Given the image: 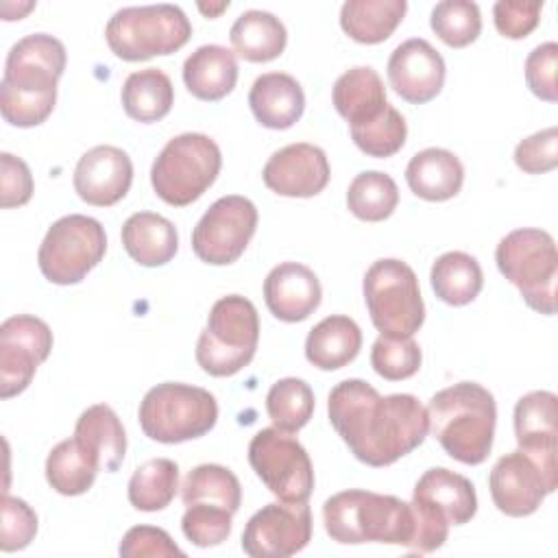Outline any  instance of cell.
I'll return each instance as SVG.
<instances>
[{"label":"cell","instance_id":"6da1fadb","mask_svg":"<svg viewBox=\"0 0 558 558\" xmlns=\"http://www.w3.org/2000/svg\"><path fill=\"white\" fill-rule=\"evenodd\" d=\"M329 423L368 466H388L423 445L429 432L427 408L414 395L381 397L364 379L336 384L327 399Z\"/></svg>","mask_w":558,"mask_h":558},{"label":"cell","instance_id":"7a4b0ae2","mask_svg":"<svg viewBox=\"0 0 558 558\" xmlns=\"http://www.w3.org/2000/svg\"><path fill=\"white\" fill-rule=\"evenodd\" d=\"M65 59V46L48 33L26 35L11 46L0 83L4 122L28 129L48 120Z\"/></svg>","mask_w":558,"mask_h":558},{"label":"cell","instance_id":"3957f363","mask_svg":"<svg viewBox=\"0 0 558 558\" xmlns=\"http://www.w3.org/2000/svg\"><path fill=\"white\" fill-rule=\"evenodd\" d=\"M429 432L440 447L462 464H482L495 438L497 405L490 390L477 381H458L432 395Z\"/></svg>","mask_w":558,"mask_h":558},{"label":"cell","instance_id":"277c9868","mask_svg":"<svg viewBox=\"0 0 558 558\" xmlns=\"http://www.w3.org/2000/svg\"><path fill=\"white\" fill-rule=\"evenodd\" d=\"M323 521L331 541L342 545L386 543L410 547L414 538L412 504L362 488L331 495L323 504Z\"/></svg>","mask_w":558,"mask_h":558},{"label":"cell","instance_id":"5b68a950","mask_svg":"<svg viewBox=\"0 0 558 558\" xmlns=\"http://www.w3.org/2000/svg\"><path fill=\"white\" fill-rule=\"evenodd\" d=\"M259 342V316L242 294L218 299L196 342V362L211 377H231L251 364Z\"/></svg>","mask_w":558,"mask_h":558},{"label":"cell","instance_id":"8992f818","mask_svg":"<svg viewBox=\"0 0 558 558\" xmlns=\"http://www.w3.org/2000/svg\"><path fill=\"white\" fill-rule=\"evenodd\" d=\"M495 262L527 307L547 316L556 314L558 251L551 233L534 227L514 229L499 240Z\"/></svg>","mask_w":558,"mask_h":558},{"label":"cell","instance_id":"52a82bcc","mask_svg":"<svg viewBox=\"0 0 558 558\" xmlns=\"http://www.w3.org/2000/svg\"><path fill=\"white\" fill-rule=\"evenodd\" d=\"M222 155L205 133H181L161 148L150 168L155 194L172 205L185 207L198 201L218 179Z\"/></svg>","mask_w":558,"mask_h":558},{"label":"cell","instance_id":"ba28073f","mask_svg":"<svg viewBox=\"0 0 558 558\" xmlns=\"http://www.w3.org/2000/svg\"><path fill=\"white\" fill-rule=\"evenodd\" d=\"M137 418L150 440L174 445L201 438L214 429L218 403L216 397L201 386L163 381L144 395Z\"/></svg>","mask_w":558,"mask_h":558},{"label":"cell","instance_id":"9c48e42d","mask_svg":"<svg viewBox=\"0 0 558 558\" xmlns=\"http://www.w3.org/2000/svg\"><path fill=\"white\" fill-rule=\"evenodd\" d=\"M192 37V24L177 4H144L118 9L107 26L105 39L122 61H146L172 54Z\"/></svg>","mask_w":558,"mask_h":558},{"label":"cell","instance_id":"30bf717a","mask_svg":"<svg viewBox=\"0 0 558 558\" xmlns=\"http://www.w3.org/2000/svg\"><path fill=\"white\" fill-rule=\"evenodd\" d=\"M364 301L375 329L384 336H414L425 320L416 272L410 264L386 257L368 266L364 281Z\"/></svg>","mask_w":558,"mask_h":558},{"label":"cell","instance_id":"8fae6325","mask_svg":"<svg viewBox=\"0 0 558 558\" xmlns=\"http://www.w3.org/2000/svg\"><path fill=\"white\" fill-rule=\"evenodd\" d=\"M105 251V227L92 216L70 214L48 227L37 251V264L50 283L72 286L100 264Z\"/></svg>","mask_w":558,"mask_h":558},{"label":"cell","instance_id":"7c38bea8","mask_svg":"<svg viewBox=\"0 0 558 558\" xmlns=\"http://www.w3.org/2000/svg\"><path fill=\"white\" fill-rule=\"evenodd\" d=\"M248 462L264 486L281 501H307L314 490V469L305 447L290 434L266 427L248 442Z\"/></svg>","mask_w":558,"mask_h":558},{"label":"cell","instance_id":"4fadbf2b","mask_svg":"<svg viewBox=\"0 0 558 558\" xmlns=\"http://www.w3.org/2000/svg\"><path fill=\"white\" fill-rule=\"evenodd\" d=\"M257 207L240 194H229L209 205L192 231L194 255L211 266L240 259L257 229Z\"/></svg>","mask_w":558,"mask_h":558},{"label":"cell","instance_id":"5bb4252c","mask_svg":"<svg viewBox=\"0 0 558 558\" xmlns=\"http://www.w3.org/2000/svg\"><path fill=\"white\" fill-rule=\"evenodd\" d=\"M52 331L48 323L31 314H17L0 325V397L24 392L37 366L50 355Z\"/></svg>","mask_w":558,"mask_h":558},{"label":"cell","instance_id":"9a60e30c","mask_svg":"<svg viewBox=\"0 0 558 558\" xmlns=\"http://www.w3.org/2000/svg\"><path fill=\"white\" fill-rule=\"evenodd\" d=\"M312 538V510L307 501H272L244 525L242 549L251 558H288Z\"/></svg>","mask_w":558,"mask_h":558},{"label":"cell","instance_id":"2e32d148","mask_svg":"<svg viewBox=\"0 0 558 558\" xmlns=\"http://www.w3.org/2000/svg\"><path fill=\"white\" fill-rule=\"evenodd\" d=\"M514 436L551 486H558V397L549 390H532L514 405Z\"/></svg>","mask_w":558,"mask_h":558},{"label":"cell","instance_id":"e0dca14e","mask_svg":"<svg viewBox=\"0 0 558 558\" xmlns=\"http://www.w3.org/2000/svg\"><path fill=\"white\" fill-rule=\"evenodd\" d=\"M488 488L493 504L506 517L534 514L543 499L556 490L538 464L521 449L510 451L495 462L488 475Z\"/></svg>","mask_w":558,"mask_h":558},{"label":"cell","instance_id":"ac0fdd59","mask_svg":"<svg viewBox=\"0 0 558 558\" xmlns=\"http://www.w3.org/2000/svg\"><path fill=\"white\" fill-rule=\"evenodd\" d=\"M390 87L412 105L434 100L445 85V59L423 37H412L399 44L388 59Z\"/></svg>","mask_w":558,"mask_h":558},{"label":"cell","instance_id":"d6986e66","mask_svg":"<svg viewBox=\"0 0 558 558\" xmlns=\"http://www.w3.org/2000/svg\"><path fill=\"white\" fill-rule=\"evenodd\" d=\"M329 174L325 150L307 142L288 144L275 150L262 170L266 187L290 198H310L320 194L329 183Z\"/></svg>","mask_w":558,"mask_h":558},{"label":"cell","instance_id":"ffe728a7","mask_svg":"<svg viewBox=\"0 0 558 558\" xmlns=\"http://www.w3.org/2000/svg\"><path fill=\"white\" fill-rule=\"evenodd\" d=\"M133 183V161L118 146H94L74 168V192L94 207H111L126 196Z\"/></svg>","mask_w":558,"mask_h":558},{"label":"cell","instance_id":"44dd1931","mask_svg":"<svg viewBox=\"0 0 558 558\" xmlns=\"http://www.w3.org/2000/svg\"><path fill=\"white\" fill-rule=\"evenodd\" d=\"M320 281L312 268L299 262L275 266L264 279V301L270 314L283 323H301L320 305Z\"/></svg>","mask_w":558,"mask_h":558},{"label":"cell","instance_id":"7402d4cb","mask_svg":"<svg viewBox=\"0 0 558 558\" xmlns=\"http://www.w3.org/2000/svg\"><path fill=\"white\" fill-rule=\"evenodd\" d=\"M412 501L445 517L449 525H464L477 512V495L471 480L445 466L427 469L418 477Z\"/></svg>","mask_w":558,"mask_h":558},{"label":"cell","instance_id":"603a6c76","mask_svg":"<svg viewBox=\"0 0 558 558\" xmlns=\"http://www.w3.org/2000/svg\"><path fill=\"white\" fill-rule=\"evenodd\" d=\"M248 107L262 126L283 131L301 120L305 111V94L294 76L286 72H266L253 81Z\"/></svg>","mask_w":558,"mask_h":558},{"label":"cell","instance_id":"cb8c5ba5","mask_svg":"<svg viewBox=\"0 0 558 558\" xmlns=\"http://www.w3.org/2000/svg\"><path fill=\"white\" fill-rule=\"evenodd\" d=\"M331 102L349 129L377 120L390 105L384 81L371 65H355L340 74L331 89Z\"/></svg>","mask_w":558,"mask_h":558},{"label":"cell","instance_id":"d4e9b609","mask_svg":"<svg viewBox=\"0 0 558 558\" xmlns=\"http://www.w3.org/2000/svg\"><path fill=\"white\" fill-rule=\"evenodd\" d=\"M183 83L198 100H222L238 83L235 52L218 44L196 48L183 63Z\"/></svg>","mask_w":558,"mask_h":558},{"label":"cell","instance_id":"484cf974","mask_svg":"<svg viewBox=\"0 0 558 558\" xmlns=\"http://www.w3.org/2000/svg\"><path fill=\"white\" fill-rule=\"evenodd\" d=\"M405 181L412 194L423 201H449L464 183V166L451 150L432 146L412 155L405 166Z\"/></svg>","mask_w":558,"mask_h":558},{"label":"cell","instance_id":"4316f807","mask_svg":"<svg viewBox=\"0 0 558 558\" xmlns=\"http://www.w3.org/2000/svg\"><path fill=\"white\" fill-rule=\"evenodd\" d=\"M122 246L133 262L146 268L168 264L179 248L174 225L155 211H135L122 225Z\"/></svg>","mask_w":558,"mask_h":558},{"label":"cell","instance_id":"83f0119b","mask_svg":"<svg viewBox=\"0 0 558 558\" xmlns=\"http://www.w3.org/2000/svg\"><path fill=\"white\" fill-rule=\"evenodd\" d=\"M362 349V329L349 316L333 314L314 325L305 338V357L320 371H338Z\"/></svg>","mask_w":558,"mask_h":558},{"label":"cell","instance_id":"f1b7e54d","mask_svg":"<svg viewBox=\"0 0 558 558\" xmlns=\"http://www.w3.org/2000/svg\"><path fill=\"white\" fill-rule=\"evenodd\" d=\"M74 438L100 462L102 471H118L126 453V432L107 403L89 405L74 425Z\"/></svg>","mask_w":558,"mask_h":558},{"label":"cell","instance_id":"f546056e","mask_svg":"<svg viewBox=\"0 0 558 558\" xmlns=\"http://www.w3.org/2000/svg\"><path fill=\"white\" fill-rule=\"evenodd\" d=\"M229 39L233 52L251 63H266L277 59L288 44V31L283 22L259 9L244 11L231 26Z\"/></svg>","mask_w":558,"mask_h":558},{"label":"cell","instance_id":"4dcf8cb0","mask_svg":"<svg viewBox=\"0 0 558 558\" xmlns=\"http://www.w3.org/2000/svg\"><path fill=\"white\" fill-rule=\"evenodd\" d=\"M405 0H347L340 7V26L357 44H381L401 24Z\"/></svg>","mask_w":558,"mask_h":558},{"label":"cell","instance_id":"1f68e13d","mask_svg":"<svg viewBox=\"0 0 558 558\" xmlns=\"http://www.w3.org/2000/svg\"><path fill=\"white\" fill-rule=\"evenodd\" d=\"M174 102L170 76L159 68L131 72L122 83L124 113L137 122L150 124L166 118Z\"/></svg>","mask_w":558,"mask_h":558},{"label":"cell","instance_id":"d6a6232c","mask_svg":"<svg viewBox=\"0 0 558 558\" xmlns=\"http://www.w3.org/2000/svg\"><path fill=\"white\" fill-rule=\"evenodd\" d=\"M100 462L72 436L54 445L46 458V480L52 490L65 497L83 495L92 488Z\"/></svg>","mask_w":558,"mask_h":558},{"label":"cell","instance_id":"836d02e7","mask_svg":"<svg viewBox=\"0 0 558 558\" xmlns=\"http://www.w3.org/2000/svg\"><path fill=\"white\" fill-rule=\"evenodd\" d=\"M432 290L436 296L453 307L471 303L484 286L480 262L464 251H449L436 257L429 272Z\"/></svg>","mask_w":558,"mask_h":558},{"label":"cell","instance_id":"e575fe53","mask_svg":"<svg viewBox=\"0 0 558 558\" xmlns=\"http://www.w3.org/2000/svg\"><path fill=\"white\" fill-rule=\"evenodd\" d=\"M179 490V466L170 458H153L140 464L129 480V501L135 510L157 512L170 506Z\"/></svg>","mask_w":558,"mask_h":558},{"label":"cell","instance_id":"d590c367","mask_svg":"<svg viewBox=\"0 0 558 558\" xmlns=\"http://www.w3.org/2000/svg\"><path fill=\"white\" fill-rule=\"evenodd\" d=\"M183 506L214 504L231 510L233 514L242 504V486L238 475L222 464H198L181 484Z\"/></svg>","mask_w":558,"mask_h":558},{"label":"cell","instance_id":"8d00e7d4","mask_svg":"<svg viewBox=\"0 0 558 558\" xmlns=\"http://www.w3.org/2000/svg\"><path fill=\"white\" fill-rule=\"evenodd\" d=\"M399 203L395 179L381 170L360 172L347 190L349 211L364 222H381L392 216Z\"/></svg>","mask_w":558,"mask_h":558},{"label":"cell","instance_id":"74e56055","mask_svg":"<svg viewBox=\"0 0 558 558\" xmlns=\"http://www.w3.org/2000/svg\"><path fill=\"white\" fill-rule=\"evenodd\" d=\"M314 392L299 377L275 381L266 395V412L272 425L286 434H296L314 414Z\"/></svg>","mask_w":558,"mask_h":558},{"label":"cell","instance_id":"f35d334b","mask_svg":"<svg viewBox=\"0 0 558 558\" xmlns=\"http://www.w3.org/2000/svg\"><path fill=\"white\" fill-rule=\"evenodd\" d=\"M432 31L451 48L473 44L482 33L480 7L471 0H442L432 9Z\"/></svg>","mask_w":558,"mask_h":558},{"label":"cell","instance_id":"ab89813d","mask_svg":"<svg viewBox=\"0 0 558 558\" xmlns=\"http://www.w3.org/2000/svg\"><path fill=\"white\" fill-rule=\"evenodd\" d=\"M423 362L421 347L412 336H379L371 349L373 371L388 379L401 381L418 373Z\"/></svg>","mask_w":558,"mask_h":558},{"label":"cell","instance_id":"60d3db41","mask_svg":"<svg viewBox=\"0 0 558 558\" xmlns=\"http://www.w3.org/2000/svg\"><path fill=\"white\" fill-rule=\"evenodd\" d=\"M349 131H351L353 144L364 155L377 157V159L392 157L395 153H399L408 137L405 118L392 105H388L377 120Z\"/></svg>","mask_w":558,"mask_h":558},{"label":"cell","instance_id":"b9f144b4","mask_svg":"<svg viewBox=\"0 0 558 558\" xmlns=\"http://www.w3.org/2000/svg\"><path fill=\"white\" fill-rule=\"evenodd\" d=\"M233 512L214 504H190L181 517L185 538L196 547H216L231 534Z\"/></svg>","mask_w":558,"mask_h":558},{"label":"cell","instance_id":"7bdbcfd3","mask_svg":"<svg viewBox=\"0 0 558 558\" xmlns=\"http://www.w3.org/2000/svg\"><path fill=\"white\" fill-rule=\"evenodd\" d=\"M37 534V514L20 497L2 495V525H0V549L17 551L31 545Z\"/></svg>","mask_w":558,"mask_h":558},{"label":"cell","instance_id":"ee69618b","mask_svg":"<svg viewBox=\"0 0 558 558\" xmlns=\"http://www.w3.org/2000/svg\"><path fill=\"white\" fill-rule=\"evenodd\" d=\"M514 163L527 174H543L558 166V129L547 126L521 140L514 148Z\"/></svg>","mask_w":558,"mask_h":558},{"label":"cell","instance_id":"f6af8a7d","mask_svg":"<svg viewBox=\"0 0 558 558\" xmlns=\"http://www.w3.org/2000/svg\"><path fill=\"white\" fill-rule=\"evenodd\" d=\"M122 558H170V556H185L183 549L172 541V536L155 525H135L131 527L118 547Z\"/></svg>","mask_w":558,"mask_h":558},{"label":"cell","instance_id":"bcb514c9","mask_svg":"<svg viewBox=\"0 0 558 558\" xmlns=\"http://www.w3.org/2000/svg\"><path fill=\"white\" fill-rule=\"evenodd\" d=\"M556 65H558V44L545 41L536 46L525 59V83L534 96L545 102L558 100L556 85Z\"/></svg>","mask_w":558,"mask_h":558},{"label":"cell","instance_id":"7dc6e473","mask_svg":"<svg viewBox=\"0 0 558 558\" xmlns=\"http://www.w3.org/2000/svg\"><path fill=\"white\" fill-rule=\"evenodd\" d=\"M541 11L543 2L499 0L493 4V22L504 37L523 39L538 26Z\"/></svg>","mask_w":558,"mask_h":558},{"label":"cell","instance_id":"c3c4849f","mask_svg":"<svg viewBox=\"0 0 558 558\" xmlns=\"http://www.w3.org/2000/svg\"><path fill=\"white\" fill-rule=\"evenodd\" d=\"M0 205L4 209L26 205L35 190L26 161L11 153H0Z\"/></svg>","mask_w":558,"mask_h":558},{"label":"cell","instance_id":"681fc988","mask_svg":"<svg viewBox=\"0 0 558 558\" xmlns=\"http://www.w3.org/2000/svg\"><path fill=\"white\" fill-rule=\"evenodd\" d=\"M198 9L207 15V17H214V15H218L220 11H225V9H229V2H220V4H216V7H207V4H198Z\"/></svg>","mask_w":558,"mask_h":558}]
</instances>
